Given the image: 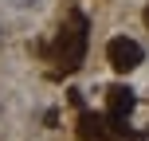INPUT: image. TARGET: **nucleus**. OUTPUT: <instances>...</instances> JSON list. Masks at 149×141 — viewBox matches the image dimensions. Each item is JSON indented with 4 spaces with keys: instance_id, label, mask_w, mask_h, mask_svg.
I'll use <instances>...</instances> for the list:
<instances>
[{
    "instance_id": "nucleus-1",
    "label": "nucleus",
    "mask_w": 149,
    "mask_h": 141,
    "mask_svg": "<svg viewBox=\"0 0 149 141\" xmlns=\"http://www.w3.org/2000/svg\"><path fill=\"white\" fill-rule=\"evenodd\" d=\"M82 55H86V16L74 12L71 24L59 31V43H55V63L63 71H79L82 67Z\"/></svg>"
},
{
    "instance_id": "nucleus-2",
    "label": "nucleus",
    "mask_w": 149,
    "mask_h": 141,
    "mask_svg": "<svg viewBox=\"0 0 149 141\" xmlns=\"http://www.w3.org/2000/svg\"><path fill=\"white\" fill-rule=\"evenodd\" d=\"M106 63L118 74H130V71H137L145 63V47L137 43V39H130V35H114L110 43H106Z\"/></svg>"
},
{
    "instance_id": "nucleus-3",
    "label": "nucleus",
    "mask_w": 149,
    "mask_h": 141,
    "mask_svg": "<svg viewBox=\"0 0 149 141\" xmlns=\"http://www.w3.org/2000/svg\"><path fill=\"white\" fill-rule=\"evenodd\" d=\"M134 106H137V94L130 86H110V110H106V122L122 126V118H126Z\"/></svg>"
},
{
    "instance_id": "nucleus-4",
    "label": "nucleus",
    "mask_w": 149,
    "mask_h": 141,
    "mask_svg": "<svg viewBox=\"0 0 149 141\" xmlns=\"http://www.w3.org/2000/svg\"><path fill=\"white\" fill-rule=\"evenodd\" d=\"M110 122L102 118V114H90V110H82V118H79V137L82 141H106L110 137Z\"/></svg>"
},
{
    "instance_id": "nucleus-5",
    "label": "nucleus",
    "mask_w": 149,
    "mask_h": 141,
    "mask_svg": "<svg viewBox=\"0 0 149 141\" xmlns=\"http://www.w3.org/2000/svg\"><path fill=\"white\" fill-rule=\"evenodd\" d=\"M39 0H12V8H36Z\"/></svg>"
},
{
    "instance_id": "nucleus-6",
    "label": "nucleus",
    "mask_w": 149,
    "mask_h": 141,
    "mask_svg": "<svg viewBox=\"0 0 149 141\" xmlns=\"http://www.w3.org/2000/svg\"><path fill=\"white\" fill-rule=\"evenodd\" d=\"M145 28H149V8H145Z\"/></svg>"
}]
</instances>
